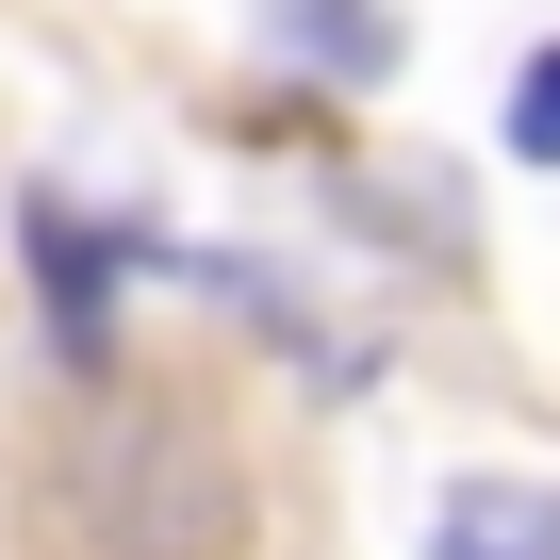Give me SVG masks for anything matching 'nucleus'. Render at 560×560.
Listing matches in <instances>:
<instances>
[{"instance_id":"nucleus-3","label":"nucleus","mask_w":560,"mask_h":560,"mask_svg":"<svg viewBox=\"0 0 560 560\" xmlns=\"http://www.w3.org/2000/svg\"><path fill=\"white\" fill-rule=\"evenodd\" d=\"M511 149H527V165H560V50L511 83Z\"/></svg>"},{"instance_id":"nucleus-2","label":"nucleus","mask_w":560,"mask_h":560,"mask_svg":"<svg viewBox=\"0 0 560 560\" xmlns=\"http://www.w3.org/2000/svg\"><path fill=\"white\" fill-rule=\"evenodd\" d=\"M429 560H560V494L544 478H462L445 527H429Z\"/></svg>"},{"instance_id":"nucleus-1","label":"nucleus","mask_w":560,"mask_h":560,"mask_svg":"<svg viewBox=\"0 0 560 560\" xmlns=\"http://www.w3.org/2000/svg\"><path fill=\"white\" fill-rule=\"evenodd\" d=\"M18 247H34L50 347H67V363H100V298H116V231H100V214H67V198H34V214H18Z\"/></svg>"}]
</instances>
